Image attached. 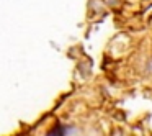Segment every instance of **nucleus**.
<instances>
[{"label": "nucleus", "mask_w": 152, "mask_h": 136, "mask_svg": "<svg viewBox=\"0 0 152 136\" xmlns=\"http://www.w3.org/2000/svg\"><path fill=\"white\" fill-rule=\"evenodd\" d=\"M46 136H67V129L62 125H54L49 131L46 133Z\"/></svg>", "instance_id": "nucleus-1"}, {"label": "nucleus", "mask_w": 152, "mask_h": 136, "mask_svg": "<svg viewBox=\"0 0 152 136\" xmlns=\"http://www.w3.org/2000/svg\"><path fill=\"white\" fill-rule=\"evenodd\" d=\"M151 67H152V64H151Z\"/></svg>", "instance_id": "nucleus-2"}]
</instances>
